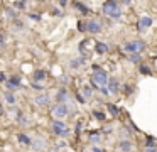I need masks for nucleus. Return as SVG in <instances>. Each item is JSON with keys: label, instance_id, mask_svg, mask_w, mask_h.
Listing matches in <instances>:
<instances>
[{"label": "nucleus", "instance_id": "nucleus-1", "mask_svg": "<svg viewBox=\"0 0 157 152\" xmlns=\"http://www.w3.org/2000/svg\"><path fill=\"white\" fill-rule=\"evenodd\" d=\"M101 12L105 14L106 17L113 19V20H120V19H122V9H120V3L118 2H113V0L103 3V5H101Z\"/></svg>", "mask_w": 157, "mask_h": 152}, {"label": "nucleus", "instance_id": "nucleus-2", "mask_svg": "<svg viewBox=\"0 0 157 152\" xmlns=\"http://www.w3.org/2000/svg\"><path fill=\"white\" fill-rule=\"evenodd\" d=\"M93 71H95V73H93L91 80L95 81L96 84H98V88H101V86H108V81H110V78L106 76V73H105V71H103L100 66H96V64L93 66Z\"/></svg>", "mask_w": 157, "mask_h": 152}, {"label": "nucleus", "instance_id": "nucleus-3", "mask_svg": "<svg viewBox=\"0 0 157 152\" xmlns=\"http://www.w3.org/2000/svg\"><path fill=\"white\" fill-rule=\"evenodd\" d=\"M51 130H52V134L58 135V137H68V135L71 134L69 127L63 120H54V122H52V123H51Z\"/></svg>", "mask_w": 157, "mask_h": 152}, {"label": "nucleus", "instance_id": "nucleus-4", "mask_svg": "<svg viewBox=\"0 0 157 152\" xmlns=\"http://www.w3.org/2000/svg\"><path fill=\"white\" fill-rule=\"evenodd\" d=\"M123 49L128 54H140L142 51L147 49V44L144 41H130V42H125Z\"/></svg>", "mask_w": 157, "mask_h": 152}, {"label": "nucleus", "instance_id": "nucleus-5", "mask_svg": "<svg viewBox=\"0 0 157 152\" xmlns=\"http://www.w3.org/2000/svg\"><path fill=\"white\" fill-rule=\"evenodd\" d=\"M51 111H52V117H56V120H61L69 113V107L66 103H56L51 108Z\"/></svg>", "mask_w": 157, "mask_h": 152}, {"label": "nucleus", "instance_id": "nucleus-6", "mask_svg": "<svg viewBox=\"0 0 157 152\" xmlns=\"http://www.w3.org/2000/svg\"><path fill=\"white\" fill-rule=\"evenodd\" d=\"M56 101H58V103H66V105L73 101V98H71V95H69V91L66 90L64 86L59 88V90L56 91Z\"/></svg>", "mask_w": 157, "mask_h": 152}, {"label": "nucleus", "instance_id": "nucleus-7", "mask_svg": "<svg viewBox=\"0 0 157 152\" xmlns=\"http://www.w3.org/2000/svg\"><path fill=\"white\" fill-rule=\"evenodd\" d=\"M101 29H103V25L100 24V20H88L86 22V32H90V34H100L101 32Z\"/></svg>", "mask_w": 157, "mask_h": 152}, {"label": "nucleus", "instance_id": "nucleus-8", "mask_svg": "<svg viewBox=\"0 0 157 152\" xmlns=\"http://www.w3.org/2000/svg\"><path fill=\"white\" fill-rule=\"evenodd\" d=\"M154 24V19L152 17H149V15H142L139 19V24H137V27H139V30L140 32H144V30H147L150 25Z\"/></svg>", "mask_w": 157, "mask_h": 152}, {"label": "nucleus", "instance_id": "nucleus-9", "mask_svg": "<svg viewBox=\"0 0 157 152\" xmlns=\"http://www.w3.org/2000/svg\"><path fill=\"white\" fill-rule=\"evenodd\" d=\"M49 101H51V98H49L48 93H41V95H37V96L34 98V103L39 105V107H48Z\"/></svg>", "mask_w": 157, "mask_h": 152}, {"label": "nucleus", "instance_id": "nucleus-10", "mask_svg": "<svg viewBox=\"0 0 157 152\" xmlns=\"http://www.w3.org/2000/svg\"><path fill=\"white\" fill-rule=\"evenodd\" d=\"M32 83H41V81H44L46 78H48V74H46L44 69H36L32 71Z\"/></svg>", "mask_w": 157, "mask_h": 152}, {"label": "nucleus", "instance_id": "nucleus-11", "mask_svg": "<svg viewBox=\"0 0 157 152\" xmlns=\"http://www.w3.org/2000/svg\"><path fill=\"white\" fill-rule=\"evenodd\" d=\"M118 90H120L118 80H117V78H110V81H108V91H110V95H117V93H118Z\"/></svg>", "mask_w": 157, "mask_h": 152}, {"label": "nucleus", "instance_id": "nucleus-12", "mask_svg": "<svg viewBox=\"0 0 157 152\" xmlns=\"http://www.w3.org/2000/svg\"><path fill=\"white\" fill-rule=\"evenodd\" d=\"M85 63H86V56L75 57V59L69 61V68H71V69H78V68H79V66H83Z\"/></svg>", "mask_w": 157, "mask_h": 152}, {"label": "nucleus", "instance_id": "nucleus-13", "mask_svg": "<svg viewBox=\"0 0 157 152\" xmlns=\"http://www.w3.org/2000/svg\"><path fill=\"white\" fill-rule=\"evenodd\" d=\"M32 150H42V149L46 147V140L42 137H37V138H34V140H32Z\"/></svg>", "mask_w": 157, "mask_h": 152}, {"label": "nucleus", "instance_id": "nucleus-14", "mask_svg": "<svg viewBox=\"0 0 157 152\" xmlns=\"http://www.w3.org/2000/svg\"><path fill=\"white\" fill-rule=\"evenodd\" d=\"M17 142L22 145H32V138L27 134H17Z\"/></svg>", "mask_w": 157, "mask_h": 152}, {"label": "nucleus", "instance_id": "nucleus-15", "mask_svg": "<svg viewBox=\"0 0 157 152\" xmlns=\"http://www.w3.org/2000/svg\"><path fill=\"white\" fill-rule=\"evenodd\" d=\"M4 100H5V103L10 105V107H14V105L17 103V98H15V95L10 93V91H5V93H4Z\"/></svg>", "mask_w": 157, "mask_h": 152}, {"label": "nucleus", "instance_id": "nucleus-16", "mask_svg": "<svg viewBox=\"0 0 157 152\" xmlns=\"http://www.w3.org/2000/svg\"><path fill=\"white\" fill-rule=\"evenodd\" d=\"M73 7H76V9L79 10L81 14H85V15H88L91 10H90V7L86 5V3H83V2H73Z\"/></svg>", "mask_w": 157, "mask_h": 152}, {"label": "nucleus", "instance_id": "nucleus-17", "mask_svg": "<svg viewBox=\"0 0 157 152\" xmlns=\"http://www.w3.org/2000/svg\"><path fill=\"white\" fill-rule=\"evenodd\" d=\"M88 138H90V142H91V144H95V145L101 144V134H100V132H91Z\"/></svg>", "mask_w": 157, "mask_h": 152}, {"label": "nucleus", "instance_id": "nucleus-18", "mask_svg": "<svg viewBox=\"0 0 157 152\" xmlns=\"http://www.w3.org/2000/svg\"><path fill=\"white\" fill-rule=\"evenodd\" d=\"M133 149V144L130 140H122L120 142V150L122 152H130Z\"/></svg>", "mask_w": 157, "mask_h": 152}, {"label": "nucleus", "instance_id": "nucleus-19", "mask_svg": "<svg viewBox=\"0 0 157 152\" xmlns=\"http://www.w3.org/2000/svg\"><path fill=\"white\" fill-rule=\"evenodd\" d=\"M95 51L98 54H105V53H108V46H106L105 42H96L95 44Z\"/></svg>", "mask_w": 157, "mask_h": 152}, {"label": "nucleus", "instance_id": "nucleus-20", "mask_svg": "<svg viewBox=\"0 0 157 152\" xmlns=\"http://www.w3.org/2000/svg\"><path fill=\"white\" fill-rule=\"evenodd\" d=\"M106 108H108V113L112 115V117H118L120 110H118V107H117V105H113V103H106Z\"/></svg>", "mask_w": 157, "mask_h": 152}, {"label": "nucleus", "instance_id": "nucleus-21", "mask_svg": "<svg viewBox=\"0 0 157 152\" xmlns=\"http://www.w3.org/2000/svg\"><path fill=\"white\" fill-rule=\"evenodd\" d=\"M120 137H122V140H130V137H132V130H130L128 127H123L122 132H120Z\"/></svg>", "mask_w": 157, "mask_h": 152}, {"label": "nucleus", "instance_id": "nucleus-22", "mask_svg": "<svg viewBox=\"0 0 157 152\" xmlns=\"http://www.w3.org/2000/svg\"><path fill=\"white\" fill-rule=\"evenodd\" d=\"M9 83H12L19 90V88H21V84H22V80H21V76H17V74H12L10 80H9Z\"/></svg>", "mask_w": 157, "mask_h": 152}, {"label": "nucleus", "instance_id": "nucleus-23", "mask_svg": "<svg viewBox=\"0 0 157 152\" xmlns=\"http://www.w3.org/2000/svg\"><path fill=\"white\" fill-rule=\"evenodd\" d=\"M145 145H147V149H155V138H154L152 135H147Z\"/></svg>", "mask_w": 157, "mask_h": 152}, {"label": "nucleus", "instance_id": "nucleus-24", "mask_svg": "<svg viewBox=\"0 0 157 152\" xmlns=\"http://www.w3.org/2000/svg\"><path fill=\"white\" fill-rule=\"evenodd\" d=\"M4 14H5V17H9V19L15 20V9H10V7H5Z\"/></svg>", "mask_w": 157, "mask_h": 152}, {"label": "nucleus", "instance_id": "nucleus-25", "mask_svg": "<svg viewBox=\"0 0 157 152\" xmlns=\"http://www.w3.org/2000/svg\"><path fill=\"white\" fill-rule=\"evenodd\" d=\"M93 117L96 118V120H100V122H103L106 118V115H105V111H100V110H93Z\"/></svg>", "mask_w": 157, "mask_h": 152}, {"label": "nucleus", "instance_id": "nucleus-26", "mask_svg": "<svg viewBox=\"0 0 157 152\" xmlns=\"http://www.w3.org/2000/svg\"><path fill=\"white\" fill-rule=\"evenodd\" d=\"M81 95L86 98V100H88V98H91V96H93V90H91L90 86H85V88L81 90Z\"/></svg>", "mask_w": 157, "mask_h": 152}, {"label": "nucleus", "instance_id": "nucleus-27", "mask_svg": "<svg viewBox=\"0 0 157 152\" xmlns=\"http://www.w3.org/2000/svg\"><path fill=\"white\" fill-rule=\"evenodd\" d=\"M15 122H17V123H21V125H29V118H25L22 113L15 117Z\"/></svg>", "mask_w": 157, "mask_h": 152}, {"label": "nucleus", "instance_id": "nucleus-28", "mask_svg": "<svg viewBox=\"0 0 157 152\" xmlns=\"http://www.w3.org/2000/svg\"><path fill=\"white\" fill-rule=\"evenodd\" d=\"M24 22H22L21 19H15L14 20V30H24Z\"/></svg>", "mask_w": 157, "mask_h": 152}, {"label": "nucleus", "instance_id": "nucleus-29", "mask_svg": "<svg viewBox=\"0 0 157 152\" xmlns=\"http://www.w3.org/2000/svg\"><path fill=\"white\" fill-rule=\"evenodd\" d=\"M128 61L130 63H140V61H142V56H140V54H128Z\"/></svg>", "mask_w": 157, "mask_h": 152}, {"label": "nucleus", "instance_id": "nucleus-30", "mask_svg": "<svg viewBox=\"0 0 157 152\" xmlns=\"http://www.w3.org/2000/svg\"><path fill=\"white\" fill-rule=\"evenodd\" d=\"M25 7H27L25 2H14V9L15 10H25Z\"/></svg>", "mask_w": 157, "mask_h": 152}, {"label": "nucleus", "instance_id": "nucleus-31", "mask_svg": "<svg viewBox=\"0 0 157 152\" xmlns=\"http://www.w3.org/2000/svg\"><path fill=\"white\" fill-rule=\"evenodd\" d=\"M123 93H125V95H132L133 93V86H132V84H123Z\"/></svg>", "mask_w": 157, "mask_h": 152}, {"label": "nucleus", "instance_id": "nucleus-32", "mask_svg": "<svg viewBox=\"0 0 157 152\" xmlns=\"http://www.w3.org/2000/svg\"><path fill=\"white\" fill-rule=\"evenodd\" d=\"M29 20H34V22H39V20H41V15H39V14H29Z\"/></svg>", "mask_w": 157, "mask_h": 152}, {"label": "nucleus", "instance_id": "nucleus-33", "mask_svg": "<svg viewBox=\"0 0 157 152\" xmlns=\"http://www.w3.org/2000/svg\"><path fill=\"white\" fill-rule=\"evenodd\" d=\"M139 71H140V73H142V74H147V76H149V74H150V69H149V68H147V66H144V64H140Z\"/></svg>", "mask_w": 157, "mask_h": 152}, {"label": "nucleus", "instance_id": "nucleus-34", "mask_svg": "<svg viewBox=\"0 0 157 152\" xmlns=\"http://www.w3.org/2000/svg\"><path fill=\"white\" fill-rule=\"evenodd\" d=\"M7 81H9V80H7V74H5L4 71H0V83H4V84H5Z\"/></svg>", "mask_w": 157, "mask_h": 152}, {"label": "nucleus", "instance_id": "nucleus-35", "mask_svg": "<svg viewBox=\"0 0 157 152\" xmlns=\"http://www.w3.org/2000/svg\"><path fill=\"white\" fill-rule=\"evenodd\" d=\"M5 88H7V90L10 91V93H14V91L17 90V88H15V86H14V84H12V83H9V81H7V83H5Z\"/></svg>", "mask_w": 157, "mask_h": 152}, {"label": "nucleus", "instance_id": "nucleus-36", "mask_svg": "<svg viewBox=\"0 0 157 152\" xmlns=\"http://www.w3.org/2000/svg\"><path fill=\"white\" fill-rule=\"evenodd\" d=\"M76 100H78V101H79V103H86V98H85V96H83V95H81V93H76Z\"/></svg>", "mask_w": 157, "mask_h": 152}, {"label": "nucleus", "instance_id": "nucleus-37", "mask_svg": "<svg viewBox=\"0 0 157 152\" xmlns=\"http://www.w3.org/2000/svg\"><path fill=\"white\" fill-rule=\"evenodd\" d=\"M100 93H101V95H105V96H108V95H110L108 86H101V88H100Z\"/></svg>", "mask_w": 157, "mask_h": 152}, {"label": "nucleus", "instance_id": "nucleus-38", "mask_svg": "<svg viewBox=\"0 0 157 152\" xmlns=\"http://www.w3.org/2000/svg\"><path fill=\"white\" fill-rule=\"evenodd\" d=\"M51 14H52V15H56V17H61L63 15V10L61 9H52Z\"/></svg>", "mask_w": 157, "mask_h": 152}, {"label": "nucleus", "instance_id": "nucleus-39", "mask_svg": "<svg viewBox=\"0 0 157 152\" xmlns=\"http://www.w3.org/2000/svg\"><path fill=\"white\" fill-rule=\"evenodd\" d=\"M63 147H66V142H64V140H59L58 144H56L54 150H58V149H63Z\"/></svg>", "mask_w": 157, "mask_h": 152}, {"label": "nucleus", "instance_id": "nucleus-40", "mask_svg": "<svg viewBox=\"0 0 157 152\" xmlns=\"http://www.w3.org/2000/svg\"><path fill=\"white\" fill-rule=\"evenodd\" d=\"M78 29L81 30V32H86V24L83 22V20H81V22H78Z\"/></svg>", "mask_w": 157, "mask_h": 152}, {"label": "nucleus", "instance_id": "nucleus-41", "mask_svg": "<svg viewBox=\"0 0 157 152\" xmlns=\"http://www.w3.org/2000/svg\"><path fill=\"white\" fill-rule=\"evenodd\" d=\"M5 44H7V39H5L4 34H0V47H4Z\"/></svg>", "mask_w": 157, "mask_h": 152}, {"label": "nucleus", "instance_id": "nucleus-42", "mask_svg": "<svg viewBox=\"0 0 157 152\" xmlns=\"http://www.w3.org/2000/svg\"><path fill=\"white\" fill-rule=\"evenodd\" d=\"M32 88H34V90H42V84L41 83H32Z\"/></svg>", "mask_w": 157, "mask_h": 152}, {"label": "nucleus", "instance_id": "nucleus-43", "mask_svg": "<svg viewBox=\"0 0 157 152\" xmlns=\"http://www.w3.org/2000/svg\"><path fill=\"white\" fill-rule=\"evenodd\" d=\"M68 81H69L68 76H66V74H63V76H61V83H63V84H68Z\"/></svg>", "mask_w": 157, "mask_h": 152}, {"label": "nucleus", "instance_id": "nucleus-44", "mask_svg": "<svg viewBox=\"0 0 157 152\" xmlns=\"http://www.w3.org/2000/svg\"><path fill=\"white\" fill-rule=\"evenodd\" d=\"M76 134H79V132H81V122H78V123H76Z\"/></svg>", "mask_w": 157, "mask_h": 152}, {"label": "nucleus", "instance_id": "nucleus-45", "mask_svg": "<svg viewBox=\"0 0 157 152\" xmlns=\"http://www.w3.org/2000/svg\"><path fill=\"white\" fill-rule=\"evenodd\" d=\"M91 152H105V150H103V149H100L98 145H95V147H93V150H91Z\"/></svg>", "mask_w": 157, "mask_h": 152}, {"label": "nucleus", "instance_id": "nucleus-46", "mask_svg": "<svg viewBox=\"0 0 157 152\" xmlns=\"http://www.w3.org/2000/svg\"><path fill=\"white\" fill-rule=\"evenodd\" d=\"M103 132H105V134H110V132H112V128H110V127H105V128H103Z\"/></svg>", "mask_w": 157, "mask_h": 152}, {"label": "nucleus", "instance_id": "nucleus-47", "mask_svg": "<svg viewBox=\"0 0 157 152\" xmlns=\"http://www.w3.org/2000/svg\"><path fill=\"white\" fill-rule=\"evenodd\" d=\"M59 5H61V7H66V5H68V2H64V0H61V2H59Z\"/></svg>", "mask_w": 157, "mask_h": 152}, {"label": "nucleus", "instance_id": "nucleus-48", "mask_svg": "<svg viewBox=\"0 0 157 152\" xmlns=\"http://www.w3.org/2000/svg\"><path fill=\"white\" fill-rule=\"evenodd\" d=\"M145 152H157V149H145Z\"/></svg>", "mask_w": 157, "mask_h": 152}, {"label": "nucleus", "instance_id": "nucleus-49", "mask_svg": "<svg viewBox=\"0 0 157 152\" xmlns=\"http://www.w3.org/2000/svg\"><path fill=\"white\" fill-rule=\"evenodd\" d=\"M0 113H4V108H2V107H0Z\"/></svg>", "mask_w": 157, "mask_h": 152}]
</instances>
